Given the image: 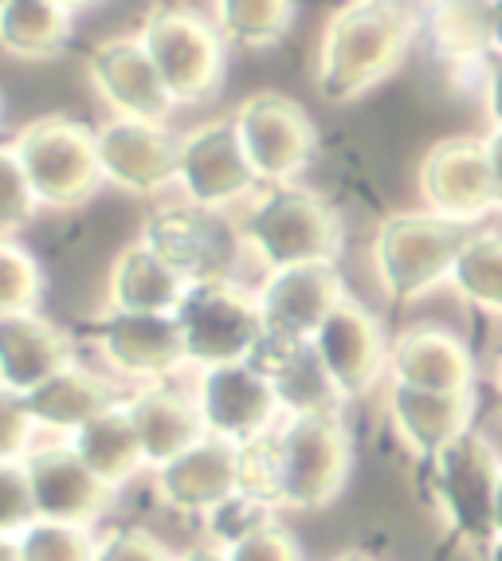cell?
<instances>
[{
    "label": "cell",
    "instance_id": "cell-12",
    "mask_svg": "<svg viewBox=\"0 0 502 561\" xmlns=\"http://www.w3.org/2000/svg\"><path fill=\"white\" fill-rule=\"evenodd\" d=\"M255 181L260 178L251 173L248 158H243L232 114L205 122L178 141V185L193 208L220 213L248 197Z\"/></svg>",
    "mask_w": 502,
    "mask_h": 561
},
{
    "label": "cell",
    "instance_id": "cell-35",
    "mask_svg": "<svg viewBox=\"0 0 502 561\" xmlns=\"http://www.w3.org/2000/svg\"><path fill=\"white\" fill-rule=\"evenodd\" d=\"M36 523L39 515L36 503H32L24 463H0V538H20Z\"/></svg>",
    "mask_w": 502,
    "mask_h": 561
},
{
    "label": "cell",
    "instance_id": "cell-23",
    "mask_svg": "<svg viewBox=\"0 0 502 561\" xmlns=\"http://www.w3.org/2000/svg\"><path fill=\"white\" fill-rule=\"evenodd\" d=\"M389 369L397 385L420 393H471V354L440 327H412L392 342Z\"/></svg>",
    "mask_w": 502,
    "mask_h": 561
},
{
    "label": "cell",
    "instance_id": "cell-45",
    "mask_svg": "<svg viewBox=\"0 0 502 561\" xmlns=\"http://www.w3.org/2000/svg\"><path fill=\"white\" fill-rule=\"evenodd\" d=\"M334 561H377V558H369V553H362V550H345L342 558H334Z\"/></svg>",
    "mask_w": 502,
    "mask_h": 561
},
{
    "label": "cell",
    "instance_id": "cell-40",
    "mask_svg": "<svg viewBox=\"0 0 502 561\" xmlns=\"http://www.w3.org/2000/svg\"><path fill=\"white\" fill-rule=\"evenodd\" d=\"M487 114H491L494 130H502V59L491 67V79H487Z\"/></svg>",
    "mask_w": 502,
    "mask_h": 561
},
{
    "label": "cell",
    "instance_id": "cell-17",
    "mask_svg": "<svg viewBox=\"0 0 502 561\" xmlns=\"http://www.w3.org/2000/svg\"><path fill=\"white\" fill-rule=\"evenodd\" d=\"M99 165L103 181L134 197H153L178 181V141L166 126L134 118H111L99 126Z\"/></svg>",
    "mask_w": 502,
    "mask_h": 561
},
{
    "label": "cell",
    "instance_id": "cell-39",
    "mask_svg": "<svg viewBox=\"0 0 502 561\" xmlns=\"http://www.w3.org/2000/svg\"><path fill=\"white\" fill-rule=\"evenodd\" d=\"M487 165H491V188H494V208H502V130H491L483 138Z\"/></svg>",
    "mask_w": 502,
    "mask_h": 561
},
{
    "label": "cell",
    "instance_id": "cell-27",
    "mask_svg": "<svg viewBox=\"0 0 502 561\" xmlns=\"http://www.w3.org/2000/svg\"><path fill=\"white\" fill-rule=\"evenodd\" d=\"M71 448L106 491L126 486L146 468V451H141V440L126 409H114L106 416H99V421H91L87 428H79L71 436Z\"/></svg>",
    "mask_w": 502,
    "mask_h": 561
},
{
    "label": "cell",
    "instance_id": "cell-14",
    "mask_svg": "<svg viewBox=\"0 0 502 561\" xmlns=\"http://www.w3.org/2000/svg\"><path fill=\"white\" fill-rule=\"evenodd\" d=\"M420 197L432 216L464 228L491 213L494 188L483 138L436 141L420 161Z\"/></svg>",
    "mask_w": 502,
    "mask_h": 561
},
{
    "label": "cell",
    "instance_id": "cell-19",
    "mask_svg": "<svg viewBox=\"0 0 502 561\" xmlns=\"http://www.w3.org/2000/svg\"><path fill=\"white\" fill-rule=\"evenodd\" d=\"M158 499L181 515H216L240 499L243 486V451L220 440H201L178 456L173 463L158 468L153 476Z\"/></svg>",
    "mask_w": 502,
    "mask_h": 561
},
{
    "label": "cell",
    "instance_id": "cell-7",
    "mask_svg": "<svg viewBox=\"0 0 502 561\" xmlns=\"http://www.w3.org/2000/svg\"><path fill=\"white\" fill-rule=\"evenodd\" d=\"M173 319L185 342V362L196 369L243 365L263 342L260 302L232 279L193 283Z\"/></svg>",
    "mask_w": 502,
    "mask_h": 561
},
{
    "label": "cell",
    "instance_id": "cell-1",
    "mask_svg": "<svg viewBox=\"0 0 502 561\" xmlns=\"http://www.w3.org/2000/svg\"><path fill=\"white\" fill-rule=\"evenodd\" d=\"M354 448L338 412L287 416L267 440L243 448L240 495L260 506L322 511L342 495Z\"/></svg>",
    "mask_w": 502,
    "mask_h": 561
},
{
    "label": "cell",
    "instance_id": "cell-4",
    "mask_svg": "<svg viewBox=\"0 0 502 561\" xmlns=\"http://www.w3.org/2000/svg\"><path fill=\"white\" fill-rule=\"evenodd\" d=\"M471 232L432 213H392L373 236V272L385 299L412 302L452 279Z\"/></svg>",
    "mask_w": 502,
    "mask_h": 561
},
{
    "label": "cell",
    "instance_id": "cell-10",
    "mask_svg": "<svg viewBox=\"0 0 502 561\" xmlns=\"http://www.w3.org/2000/svg\"><path fill=\"white\" fill-rule=\"evenodd\" d=\"M196 409L205 421L208 440L232 444V448H251V444L267 440L279 421V393L271 389V381L243 365H216V369H201L196 377Z\"/></svg>",
    "mask_w": 502,
    "mask_h": 561
},
{
    "label": "cell",
    "instance_id": "cell-47",
    "mask_svg": "<svg viewBox=\"0 0 502 561\" xmlns=\"http://www.w3.org/2000/svg\"><path fill=\"white\" fill-rule=\"evenodd\" d=\"M499 381H502V365H499Z\"/></svg>",
    "mask_w": 502,
    "mask_h": 561
},
{
    "label": "cell",
    "instance_id": "cell-3",
    "mask_svg": "<svg viewBox=\"0 0 502 561\" xmlns=\"http://www.w3.org/2000/svg\"><path fill=\"white\" fill-rule=\"evenodd\" d=\"M240 240L271 272L334 263L342 252V220L318 193L295 185H275L255 197L243 216Z\"/></svg>",
    "mask_w": 502,
    "mask_h": 561
},
{
    "label": "cell",
    "instance_id": "cell-11",
    "mask_svg": "<svg viewBox=\"0 0 502 561\" xmlns=\"http://www.w3.org/2000/svg\"><path fill=\"white\" fill-rule=\"evenodd\" d=\"M161 260L193 287V283H224L232 279L236 267V248L240 236L220 220V213H205V208H161L146 220V236Z\"/></svg>",
    "mask_w": 502,
    "mask_h": 561
},
{
    "label": "cell",
    "instance_id": "cell-26",
    "mask_svg": "<svg viewBox=\"0 0 502 561\" xmlns=\"http://www.w3.org/2000/svg\"><path fill=\"white\" fill-rule=\"evenodd\" d=\"M24 404H28L32 421L39 428L71 432V436L91 421H99V416H106V412L126 409L118 389L106 377L83 369V365H67L64 374H56L52 381L39 385L36 393L24 397Z\"/></svg>",
    "mask_w": 502,
    "mask_h": 561
},
{
    "label": "cell",
    "instance_id": "cell-6",
    "mask_svg": "<svg viewBox=\"0 0 502 561\" xmlns=\"http://www.w3.org/2000/svg\"><path fill=\"white\" fill-rule=\"evenodd\" d=\"M12 150L28 173L36 201L47 208L83 205L94 197V188L103 185L99 134L83 122L64 118V114H44V118L20 126Z\"/></svg>",
    "mask_w": 502,
    "mask_h": 561
},
{
    "label": "cell",
    "instance_id": "cell-21",
    "mask_svg": "<svg viewBox=\"0 0 502 561\" xmlns=\"http://www.w3.org/2000/svg\"><path fill=\"white\" fill-rule=\"evenodd\" d=\"M75 365V342L67 330L39 314L0 319V385L28 397L39 385Z\"/></svg>",
    "mask_w": 502,
    "mask_h": 561
},
{
    "label": "cell",
    "instance_id": "cell-18",
    "mask_svg": "<svg viewBox=\"0 0 502 561\" xmlns=\"http://www.w3.org/2000/svg\"><path fill=\"white\" fill-rule=\"evenodd\" d=\"M24 476H28L39 523L91 526L111 506L114 495V491H106L91 476V468H87L83 459L75 456L71 444L32 448L28 459H24Z\"/></svg>",
    "mask_w": 502,
    "mask_h": 561
},
{
    "label": "cell",
    "instance_id": "cell-28",
    "mask_svg": "<svg viewBox=\"0 0 502 561\" xmlns=\"http://www.w3.org/2000/svg\"><path fill=\"white\" fill-rule=\"evenodd\" d=\"M75 28L71 4L56 0H4L0 4V51L12 59H56Z\"/></svg>",
    "mask_w": 502,
    "mask_h": 561
},
{
    "label": "cell",
    "instance_id": "cell-31",
    "mask_svg": "<svg viewBox=\"0 0 502 561\" xmlns=\"http://www.w3.org/2000/svg\"><path fill=\"white\" fill-rule=\"evenodd\" d=\"M432 36L444 56H483L491 51V4H440L432 9Z\"/></svg>",
    "mask_w": 502,
    "mask_h": 561
},
{
    "label": "cell",
    "instance_id": "cell-29",
    "mask_svg": "<svg viewBox=\"0 0 502 561\" xmlns=\"http://www.w3.org/2000/svg\"><path fill=\"white\" fill-rule=\"evenodd\" d=\"M216 28L240 47H275L295 24L290 0H224L216 4Z\"/></svg>",
    "mask_w": 502,
    "mask_h": 561
},
{
    "label": "cell",
    "instance_id": "cell-5",
    "mask_svg": "<svg viewBox=\"0 0 502 561\" xmlns=\"http://www.w3.org/2000/svg\"><path fill=\"white\" fill-rule=\"evenodd\" d=\"M138 39L178 106H201L220 94L228 47L213 20L181 4H161L146 16Z\"/></svg>",
    "mask_w": 502,
    "mask_h": 561
},
{
    "label": "cell",
    "instance_id": "cell-33",
    "mask_svg": "<svg viewBox=\"0 0 502 561\" xmlns=\"http://www.w3.org/2000/svg\"><path fill=\"white\" fill-rule=\"evenodd\" d=\"M20 561H94V538L87 526L36 523L16 538Z\"/></svg>",
    "mask_w": 502,
    "mask_h": 561
},
{
    "label": "cell",
    "instance_id": "cell-20",
    "mask_svg": "<svg viewBox=\"0 0 502 561\" xmlns=\"http://www.w3.org/2000/svg\"><path fill=\"white\" fill-rule=\"evenodd\" d=\"M91 342L111 369L122 377H158L173 374L185 362V342L173 314H103L91 322Z\"/></svg>",
    "mask_w": 502,
    "mask_h": 561
},
{
    "label": "cell",
    "instance_id": "cell-41",
    "mask_svg": "<svg viewBox=\"0 0 502 561\" xmlns=\"http://www.w3.org/2000/svg\"><path fill=\"white\" fill-rule=\"evenodd\" d=\"M491 51L502 56V4H491Z\"/></svg>",
    "mask_w": 502,
    "mask_h": 561
},
{
    "label": "cell",
    "instance_id": "cell-38",
    "mask_svg": "<svg viewBox=\"0 0 502 561\" xmlns=\"http://www.w3.org/2000/svg\"><path fill=\"white\" fill-rule=\"evenodd\" d=\"M94 561H178L158 534L141 530V526H118L106 530L94 546Z\"/></svg>",
    "mask_w": 502,
    "mask_h": 561
},
{
    "label": "cell",
    "instance_id": "cell-13",
    "mask_svg": "<svg viewBox=\"0 0 502 561\" xmlns=\"http://www.w3.org/2000/svg\"><path fill=\"white\" fill-rule=\"evenodd\" d=\"M345 299L342 275L334 263H310V267H290V272H271L263 287L255 290L263 319V337L271 342H315L322 322L334 314Z\"/></svg>",
    "mask_w": 502,
    "mask_h": 561
},
{
    "label": "cell",
    "instance_id": "cell-15",
    "mask_svg": "<svg viewBox=\"0 0 502 561\" xmlns=\"http://www.w3.org/2000/svg\"><path fill=\"white\" fill-rule=\"evenodd\" d=\"M310 346H315L318 362H322L326 377H330L342 401L365 397L389 369V346H385L381 322L350 295L322 322Z\"/></svg>",
    "mask_w": 502,
    "mask_h": 561
},
{
    "label": "cell",
    "instance_id": "cell-2",
    "mask_svg": "<svg viewBox=\"0 0 502 561\" xmlns=\"http://www.w3.org/2000/svg\"><path fill=\"white\" fill-rule=\"evenodd\" d=\"M417 12L389 0H354L326 20L315 87L326 103H354L389 79L417 36Z\"/></svg>",
    "mask_w": 502,
    "mask_h": 561
},
{
    "label": "cell",
    "instance_id": "cell-9",
    "mask_svg": "<svg viewBox=\"0 0 502 561\" xmlns=\"http://www.w3.org/2000/svg\"><path fill=\"white\" fill-rule=\"evenodd\" d=\"M499 456L494 448L464 432L456 444H447L432 459V486H436V503L444 511L447 526L475 546L494 542V491H499Z\"/></svg>",
    "mask_w": 502,
    "mask_h": 561
},
{
    "label": "cell",
    "instance_id": "cell-42",
    "mask_svg": "<svg viewBox=\"0 0 502 561\" xmlns=\"http://www.w3.org/2000/svg\"><path fill=\"white\" fill-rule=\"evenodd\" d=\"M178 561H228V553L224 550H189V553H181Z\"/></svg>",
    "mask_w": 502,
    "mask_h": 561
},
{
    "label": "cell",
    "instance_id": "cell-43",
    "mask_svg": "<svg viewBox=\"0 0 502 561\" xmlns=\"http://www.w3.org/2000/svg\"><path fill=\"white\" fill-rule=\"evenodd\" d=\"M0 561H20L16 538H0Z\"/></svg>",
    "mask_w": 502,
    "mask_h": 561
},
{
    "label": "cell",
    "instance_id": "cell-16",
    "mask_svg": "<svg viewBox=\"0 0 502 561\" xmlns=\"http://www.w3.org/2000/svg\"><path fill=\"white\" fill-rule=\"evenodd\" d=\"M87 76H91L94 91L103 94V103L118 118L166 126L169 111L178 106L138 36L99 39L91 47V56H87Z\"/></svg>",
    "mask_w": 502,
    "mask_h": 561
},
{
    "label": "cell",
    "instance_id": "cell-8",
    "mask_svg": "<svg viewBox=\"0 0 502 561\" xmlns=\"http://www.w3.org/2000/svg\"><path fill=\"white\" fill-rule=\"evenodd\" d=\"M243 158L251 173L271 188L295 181L318 150V130L310 114L279 91H260L232 111Z\"/></svg>",
    "mask_w": 502,
    "mask_h": 561
},
{
    "label": "cell",
    "instance_id": "cell-46",
    "mask_svg": "<svg viewBox=\"0 0 502 561\" xmlns=\"http://www.w3.org/2000/svg\"><path fill=\"white\" fill-rule=\"evenodd\" d=\"M487 561H502V538H494V542L487 546Z\"/></svg>",
    "mask_w": 502,
    "mask_h": 561
},
{
    "label": "cell",
    "instance_id": "cell-25",
    "mask_svg": "<svg viewBox=\"0 0 502 561\" xmlns=\"http://www.w3.org/2000/svg\"><path fill=\"white\" fill-rule=\"evenodd\" d=\"M185 290L189 283L149 243L138 240L114 260L106 302L114 314H178Z\"/></svg>",
    "mask_w": 502,
    "mask_h": 561
},
{
    "label": "cell",
    "instance_id": "cell-37",
    "mask_svg": "<svg viewBox=\"0 0 502 561\" xmlns=\"http://www.w3.org/2000/svg\"><path fill=\"white\" fill-rule=\"evenodd\" d=\"M224 553H228V561H303L295 534L275 523H263L255 530L240 534L236 542L224 546Z\"/></svg>",
    "mask_w": 502,
    "mask_h": 561
},
{
    "label": "cell",
    "instance_id": "cell-30",
    "mask_svg": "<svg viewBox=\"0 0 502 561\" xmlns=\"http://www.w3.org/2000/svg\"><path fill=\"white\" fill-rule=\"evenodd\" d=\"M452 283H456V290L467 302L502 314V236L499 232L471 236L456 260Z\"/></svg>",
    "mask_w": 502,
    "mask_h": 561
},
{
    "label": "cell",
    "instance_id": "cell-34",
    "mask_svg": "<svg viewBox=\"0 0 502 561\" xmlns=\"http://www.w3.org/2000/svg\"><path fill=\"white\" fill-rule=\"evenodd\" d=\"M39 201L28 185V173L20 165L12 141H0V240L16 236L20 228L32 225Z\"/></svg>",
    "mask_w": 502,
    "mask_h": 561
},
{
    "label": "cell",
    "instance_id": "cell-36",
    "mask_svg": "<svg viewBox=\"0 0 502 561\" xmlns=\"http://www.w3.org/2000/svg\"><path fill=\"white\" fill-rule=\"evenodd\" d=\"M39 424L32 421L24 397L0 385V463H24L28 451L36 448Z\"/></svg>",
    "mask_w": 502,
    "mask_h": 561
},
{
    "label": "cell",
    "instance_id": "cell-24",
    "mask_svg": "<svg viewBox=\"0 0 502 561\" xmlns=\"http://www.w3.org/2000/svg\"><path fill=\"white\" fill-rule=\"evenodd\" d=\"M389 412L400 440L409 444L420 459H436L447 444H456L464 432H471V393H420L409 385L392 381Z\"/></svg>",
    "mask_w": 502,
    "mask_h": 561
},
{
    "label": "cell",
    "instance_id": "cell-22",
    "mask_svg": "<svg viewBox=\"0 0 502 561\" xmlns=\"http://www.w3.org/2000/svg\"><path fill=\"white\" fill-rule=\"evenodd\" d=\"M126 416H130L134 432H138L141 451H146V468H166L189 448L208 440L201 409L193 397L169 389V385H149L138 397L126 401Z\"/></svg>",
    "mask_w": 502,
    "mask_h": 561
},
{
    "label": "cell",
    "instance_id": "cell-32",
    "mask_svg": "<svg viewBox=\"0 0 502 561\" xmlns=\"http://www.w3.org/2000/svg\"><path fill=\"white\" fill-rule=\"evenodd\" d=\"M39 295H44V275L32 252L12 240H0V319L36 314Z\"/></svg>",
    "mask_w": 502,
    "mask_h": 561
},
{
    "label": "cell",
    "instance_id": "cell-44",
    "mask_svg": "<svg viewBox=\"0 0 502 561\" xmlns=\"http://www.w3.org/2000/svg\"><path fill=\"white\" fill-rule=\"evenodd\" d=\"M494 538H502V479L499 491H494Z\"/></svg>",
    "mask_w": 502,
    "mask_h": 561
}]
</instances>
